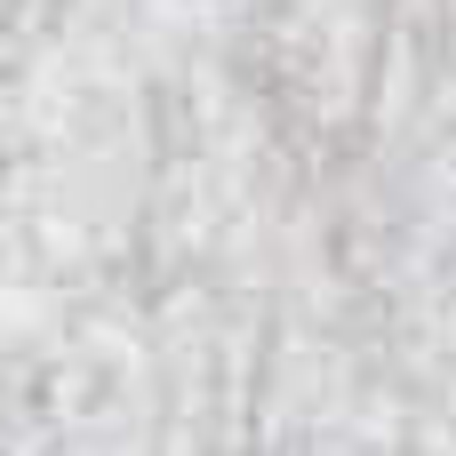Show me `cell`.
Wrapping results in <instances>:
<instances>
[]
</instances>
